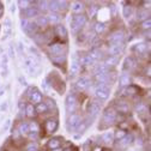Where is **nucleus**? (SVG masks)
<instances>
[{
    "label": "nucleus",
    "instance_id": "7ed1b4c3",
    "mask_svg": "<svg viewBox=\"0 0 151 151\" xmlns=\"http://www.w3.org/2000/svg\"><path fill=\"white\" fill-rule=\"evenodd\" d=\"M110 95V86L104 85V84H97L96 90H95V96L100 101H106L109 99Z\"/></svg>",
    "mask_w": 151,
    "mask_h": 151
},
{
    "label": "nucleus",
    "instance_id": "9b49d317",
    "mask_svg": "<svg viewBox=\"0 0 151 151\" xmlns=\"http://www.w3.org/2000/svg\"><path fill=\"white\" fill-rule=\"evenodd\" d=\"M100 109H101V104L96 101H92L91 103H89L88 106V115L93 119V118H96L99 115V113H100Z\"/></svg>",
    "mask_w": 151,
    "mask_h": 151
},
{
    "label": "nucleus",
    "instance_id": "f03ea898",
    "mask_svg": "<svg viewBox=\"0 0 151 151\" xmlns=\"http://www.w3.org/2000/svg\"><path fill=\"white\" fill-rule=\"evenodd\" d=\"M88 18L85 14H74L71 21V30L73 32H78L86 24Z\"/></svg>",
    "mask_w": 151,
    "mask_h": 151
},
{
    "label": "nucleus",
    "instance_id": "4468645a",
    "mask_svg": "<svg viewBox=\"0 0 151 151\" xmlns=\"http://www.w3.org/2000/svg\"><path fill=\"white\" fill-rule=\"evenodd\" d=\"M54 34L59 37V39H63V40H66L67 39V29L66 27H64L63 24H58L55 25L54 29H53Z\"/></svg>",
    "mask_w": 151,
    "mask_h": 151
},
{
    "label": "nucleus",
    "instance_id": "dca6fc26",
    "mask_svg": "<svg viewBox=\"0 0 151 151\" xmlns=\"http://www.w3.org/2000/svg\"><path fill=\"white\" fill-rule=\"evenodd\" d=\"M79 71H81V60H78L74 56L71 63V66H70V73H71V76H76L79 73Z\"/></svg>",
    "mask_w": 151,
    "mask_h": 151
},
{
    "label": "nucleus",
    "instance_id": "c756f323",
    "mask_svg": "<svg viewBox=\"0 0 151 151\" xmlns=\"http://www.w3.org/2000/svg\"><path fill=\"white\" fill-rule=\"evenodd\" d=\"M47 19H48V23L58 25L59 22H60V19H61V17H60L59 13H53V12H50V13L47 16Z\"/></svg>",
    "mask_w": 151,
    "mask_h": 151
},
{
    "label": "nucleus",
    "instance_id": "8fccbe9b",
    "mask_svg": "<svg viewBox=\"0 0 151 151\" xmlns=\"http://www.w3.org/2000/svg\"><path fill=\"white\" fill-rule=\"evenodd\" d=\"M99 11V7L97 6H91V9L89 10V13H90V17H93L96 14V12Z\"/></svg>",
    "mask_w": 151,
    "mask_h": 151
},
{
    "label": "nucleus",
    "instance_id": "864d4df0",
    "mask_svg": "<svg viewBox=\"0 0 151 151\" xmlns=\"http://www.w3.org/2000/svg\"><path fill=\"white\" fill-rule=\"evenodd\" d=\"M50 151H63V149L59 147V149H54V150H50Z\"/></svg>",
    "mask_w": 151,
    "mask_h": 151
},
{
    "label": "nucleus",
    "instance_id": "7c9ffc66",
    "mask_svg": "<svg viewBox=\"0 0 151 151\" xmlns=\"http://www.w3.org/2000/svg\"><path fill=\"white\" fill-rule=\"evenodd\" d=\"M106 29H107V24L103 22H97V23H95V25H93V31H95V34H97V35L103 34L106 31Z\"/></svg>",
    "mask_w": 151,
    "mask_h": 151
},
{
    "label": "nucleus",
    "instance_id": "a18cd8bd",
    "mask_svg": "<svg viewBox=\"0 0 151 151\" xmlns=\"http://www.w3.org/2000/svg\"><path fill=\"white\" fill-rule=\"evenodd\" d=\"M93 63H95V61H93L89 55H85L84 58H83V60H82V64H83V65H85V66H90V65H92Z\"/></svg>",
    "mask_w": 151,
    "mask_h": 151
},
{
    "label": "nucleus",
    "instance_id": "6e6552de",
    "mask_svg": "<svg viewBox=\"0 0 151 151\" xmlns=\"http://www.w3.org/2000/svg\"><path fill=\"white\" fill-rule=\"evenodd\" d=\"M58 126H59V122H58V119H56V118L47 119V120L45 121V125H43L46 133H48V134L54 133V132L58 129Z\"/></svg>",
    "mask_w": 151,
    "mask_h": 151
},
{
    "label": "nucleus",
    "instance_id": "473e14b6",
    "mask_svg": "<svg viewBox=\"0 0 151 151\" xmlns=\"http://www.w3.org/2000/svg\"><path fill=\"white\" fill-rule=\"evenodd\" d=\"M149 11L147 10H139L138 12H137V19L138 21H142V22H144V21H146V19H149Z\"/></svg>",
    "mask_w": 151,
    "mask_h": 151
},
{
    "label": "nucleus",
    "instance_id": "3c124183",
    "mask_svg": "<svg viewBox=\"0 0 151 151\" xmlns=\"http://www.w3.org/2000/svg\"><path fill=\"white\" fill-rule=\"evenodd\" d=\"M67 5H68V3H67V1H59L60 11H61V10H66V9H67Z\"/></svg>",
    "mask_w": 151,
    "mask_h": 151
},
{
    "label": "nucleus",
    "instance_id": "4d7b16f0",
    "mask_svg": "<svg viewBox=\"0 0 151 151\" xmlns=\"http://www.w3.org/2000/svg\"><path fill=\"white\" fill-rule=\"evenodd\" d=\"M63 151H71L70 149H66V150H63Z\"/></svg>",
    "mask_w": 151,
    "mask_h": 151
},
{
    "label": "nucleus",
    "instance_id": "2eb2a0df",
    "mask_svg": "<svg viewBox=\"0 0 151 151\" xmlns=\"http://www.w3.org/2000/svg\"><path fill=\"white\" fill-rule=\"evenodd\" d=\"M28 124H29V134H30V137L32 139H35L40 133V125L37 124L36 121H34V120L28 122Z\"/></svg>",
    "mask_w": 151,
    "mask_h": 151
},
{
    "label": "nucleus",
    "instance_id": "bb28decb",
    "mask_svg": "<svg viewBox=\"0 0 151 151\" xmlns=\"http://www.w3.org/2000/svg\"><path fill=\"white\" fill-rule=\"evenodd\" d=\"M116 110L118 114H127V113L129 111V107H128V103L126 102H121L116 106V108H114Z\"/></svg>",
    "mask_w": 151,
    "mask_h": 151
},
{
    "label": "nucleus",
    "instance_id": "423d86ee",
    "mask_svg": "<svg viewBox=\"0 0 151 151\" xmlns=\"http://www.w3.org/2000/svg\"><path fill=\"white\" fill-rule=\"evenodd\" d=\"M65 106H66V110L70 114H73L76 113V110L78 109V99L74 93H70V95L66 97V102H65Z\"/></svg>",
    "mask_w": 151,
    "mask_h": 151
},
{
    "label": "nucleus",
    "instance_id": "6ab92c4d",
    "mask_svg": "<svg viewBox=\"0 0 151 151\" xmlns=\"http://www.w3.org/2000/svg\"><path fill=\"white\" fill-rule=\"evenodd\" d=\"M24 13V18H27V19H30V18H34V17H37V16H40V11L37 10L36 6H30L29 9H27L25 11H23Z\"/></svg>",
    "mask_w": 151,
    "mask_h": 151
},
{
    "label": "nucleus",
    "instance_id": "2f4dec72",
    "mask_svg": "<svg viewBox=\"0 0 151 151\" xmlns=\"http://www.w3.org/2000/svg\"><path fill=\"white\" fill-rule=\"evenodd\" d=\"M147 50V46L145 43H138L133 47V52L137 54H145Z\"/></svg>",
    "mask_w": 151,
    "mask_h": 151
},
{
    "label": "nucleus",
    "instance_id": "37998d69",
    "mask_svg": "<svg viewBox=\"0 0 151 151\" xmlns=\"http://www.w3.org/2000/svg\"><path fill=\"white\" fill-rule=\"evenodd\" d=\"M122 14H124L125 18H129V17L132 16V7H131L129 5L124 6V9H122Z\"/></svg>",
    "mask_w": 151,
    "mask_h": 151
},
{
    "label": "nucleus",
    "instance_id": "f8f14e48",
    "mask_svg": "<svg viewBox=\"0 0 151 151\" xmlns=\"http://www.w3.org/2000/svg\"><path fill=\"white\" fill-rule=\"evenodd\" d=\"M90 85H91V79L88 78V77H81V78L77 81V83H76V88H77L79 91L86 90Z\"/></svg>",
    "mask_w": 151,
    "mask_h": 151
},
{
    "label": "nucleus",
    "instance_id": "09e8293b",
    "mask_svg": "<svg viewBox=\"0 0 151 151\" xmlns=\"http://www.w3.org/2000/svg\"><path fill=\"white\" fill-rule=\"evenodd\" d=\"M21 24H22V29H23L24 31H27V29H28V27H29V24H30V19H27V18H23L22 22H21Z\"/></svg>",
    "mask_w": 151,
    "mask_h": 151
},
{
    "label": "nucleus",
    "instance_id": "b1692460",
    "mask_svg": "<svg viewBox=\"0 0 151 151\" xmlns=\"http://www.w3.org/2000/svg\"><path fill=\"white\" fill-rule=\"evenodd\" d=\"M50 60L56 66H61V65H66L67 58H66V55H58V56H50Z\"/></svg>",
    "mask_w": 151,
    "mask_h": 151
},
{
    "label": "nucleus",
    "instance_id": "a211bd4d",
    "mask_svg": "<svg viewBox=\"0 0 151 151\" xmlns=\"http://www.w3.org/2000/svg\"><path fill=\"white\" fill-rule=\"evenodd\" d=\"M71 10L74 14H83V12L85 10V6L81 1H73L72 5H71Z\"/></svg>",
    "mask_w": 151,
    "mask_h": 151
},
{
    "label": "nucleus",
    "instance_id": "a19ab883",
    "mask_svg": "<svg viewBox=\"0 0 151 151\" xmlns=\"http://www.w3.org/2000/svg\"><path fill=\"white\" fill-rule=\"evenodd\" d=\"M146 110H147V107L144 103H138L136 106V111L138 114H144V113H146Z\"/></svg>",
    "mask_w": 151,
    "mask_h": 151
},
{
    "label": "nucleus",
    "instance_id": "9d476101",
    "mask_svg": "<svg viewBox=\"0 0 151 151\" xmlns=\"http://www.w3.org/2000/svg\"><path fill=\"white\" fill-rule=\"evenodd\" d=\"M109 43H124L125 41V32L122 30H116L111 32L109 36Z\"/></svg>",
    "mask_w": 151,
    "mask_h": 151
},
{
    "label": "nucleus",
    "instance_id": "e433bc0d",
    "mask_svg": "<svg viewBox=\"0 0 151 151\" xmlns=\"http://www.w3.org/2000/svg\"><path fill=\"white\" fill-rule=\"evenodd\" d=\"M49 11L53 13H59L60 12L59 1H49Z\"/></svg>",
    "mask_w": 151,
    "mask_h": 151
},
{
    "label": "nucleus",
    "instance_id": "1a4fd4ad",
    "mask_svg": "<svg viewBox=\"0 0 151 151\" xmlns=\"http://www.w3.org/2000/svg\"><path fill=\"white\" fill-rule=\"evenodd\" d=\"M125 50V45L124 43H110L108 48V53L111 56H119L121 53Z\"/></svg>",
    "mask_w": 151,
    "mask_h": 151
},
{
    "label": "nucleus",
    "instance_id": "393cba45",
    "mask_svg": "<svg viewBox=\"0 0 151 151\" xmlns=\"http://www.w3.org/2000/svg\"><path fill=\"white\" fill-rule=\"evenodd\" d=\"M35 24L37 25V28H45V27H47L49 24L48 23V19H47V16H42V14L37 16Z\"/></svg>",
    "mask_w": 151,
    "mask_h": 151
},
{
    "label": "nucleus",
    "instance_id": "412c9836",
    "mask_svg": "<svg viewBox=\"0 0 151 151\" xmlns=\"http://www.w3.org/2000/svg\"><path fill=\"white\" fill-rule=\"evenodd\" d=\"M108 68L110 67H114L119 64V56H111V55H108L107 58L104 59V63H103Z\"/></svg>",
    "mask_w": 151,
    "mask_h": 151
},
{
    "label": "nucleus",
    "instance_id": "c03bdc74",
    "mask_svg": "<svg viewBox=\"0 0 151 151\" xmlns=\"http://www.w3.org/2000/svg\"><path fill=\"white\" fill-rule=\"evenodd\" d=\"M18 4H19V6H21L22 11H25V10H27V9H29V7L31 6V4H34V3L29 1V0H22V1H19Z\"/></svg>",
    "mask_w": 151,
    "mask_h": 151
},
{
    "label": "nucleus",
    "instance_id": "49530a36",
    "mask_svg": "<svg viewBox=\"0 0 151 151\" xmlns=\"http://www.w3.org/2000/svg\"><path fill=\"white\" fill-rule=\"evenodd\" d=\"M140 27H142V29H143V30H150V28H151V19L149 18V19H146V21L142 22Z\"/></svg>",
    "mask_w": 151,
    "mask_h": 151
},
{
    "label": "nucleus",
    "instance_id": "39448f33",
    "mask_svg": "<svg viewBox=\"0 0 151 151\" xmlns=\"http://www.w3.org/2000/svg\"><path fill=\"white\" fill-rule=\"evenodd\" d=\"M83 118L79 113H73V114H70L68 119H67V129L68 131H74L77 129V127L82 124Z\"/></svg>",
    "mask_w": 151,
    "mask_h": 151
},
{
    "label": "nucleus",
    "instance_id": "5fc2aeb1",
    "mask_svg": "<svg viewBox=\"0 0 151 151\" xmlns=\"http://www.w3.org/2000/svg\"><path fill=\"white\" fill-rule=\"evenodd\" d=\"M3 13H4V10H0V17L3 16Z\"/></svg>",
    "mask_w": 151,
    "mask_h": 151
},
{
    "label": "nucleus",
    "instance_id": "4c0bfd02",
    "mask_svg": "<svg viewBox=\"0 0 151 151\" xmlns=\"http://www.w3.org/2000/svg\"><path fill=\"white\" fill-rule=\"evenodd\" d=\"M126 134H127L126 129H121V128L116 129V131L114 132V133H113V136H114V139H116V140H120V139H121V138H124Z\"/></svg>",
    "mask_w": 151,
    "mask_h": 151
},
{
    "label": "nucleus",
    "instance_id": "f704fd0d",
    "mask_svg": "<svg viewBox=\"0 0 151 151\" xmlns=\"http://www.w3.org/2000/svg\"><path fill=\"white\" fill-rule=\"evenodd\" d=\"M36 4H37L36 7H37V10H39V11L45 12V11L49 10V1H37Z\"/></svg>",
    "mask_w": 151,
    "mask_h": 151
},
{
    "label": "nucleus",
    "instance_id": "de8ad7c7",
    "mask_svg": "<svg viewBox=\"0 0 151 151\" xmlns=\"http://www.w3.org/2000/svg\"><path fill=\"white\" fill-rule=\"evenodd\" d=\"M86 127H88V124H86L85 121H82V124H81V125L77 127V132H78V133H81V134H82L83 132L86 129Z\"/></svg>",
    "mask_w": 151,
    "mask_h": 151
},
{
    "label": "nucleus",
    "instance_id": "c85d7f7f",
    "mask_svg": "<svg viewBox=\"0 0 151 151\" xmlns=\"http://www.w3.org/2000/svg\"><path fill=\"white\" fill-rule=\"evenodd\" d=\"M93 73H95V76H99V74H107V73H109V68H108L104 64H99V65H96L95 70H93Z\"/></svg>",
    "mask_w": 151,
    "mask_h": 151
},
{
    "label": "nucleus",
    "instance_id": "603ef678",
    "mask_svg": "<svg viewBox=\"0 0 151 151\" xmlns=\"http://www.w3.org/2000/svg\"><path fill=\"white\" fill-rule=\"evenodd\" d=\"M10 122H11L10 120H7V121H6V125H5V127H4V131H7V128H9V126H10Z\"/></svg>",
    "mask_w": 151,
    "mask_h": 151
},
{
    "label": "nucleus",
    "instance_id": "f257e3e1",
    "mask_svg": "<svg viewBox=\"0 0 151 151\" xmlns=\"http://www.w3.org/2000/svg\"><path fill=\"white\" fill-rule=\"evenodd\" d=\"M116 116H118V113L114 108H107L103 114H102V119H101V128H107L111 125H114L116 122Z\"/></svg>",
    "mask_w": 151,
    "mask_h": 151
},
{
    "label": "nucleus",
    "instance_id": "c9c22d12",
    "mask_svg": "<svg viewBox=\"0 0 151 151\" xmlns=\"http://www.w3.org/2000/svg\"><path fill=\"white\" fill-rule=\"evenodd\" d=\"M35 108H36V113H37V114H45V113L49 111V110H48V108H47V106L45 104V102L39 103V104H37Z\"/></svg>",
    "mask_w": 151,
    "mask_h": 151
},
{
    "label": "nucleus",
    "instance_id": "aec40b11",
    "mask_svg": "<svg viewBox=\"0 0 151 151\" xmlns=\"http://www.w3.org/2000/svg\"><path fill=\"white\" fill-rule=\"evenodd\" d=\"M24 115H27V116L30 118V119H32V118H35V116L37 115L36 108H35L34 104H31V103L25 104V108H24Z\"/></svg>",
    "mask_w": 151,
    "mask_h": 151
},
{
    "label": "nucleus",
    "instance_id": "20e7f679",
    "mask_svg": "<svg viewBox=\"0 0 151 151\" xmlns=\"http://www.w3.org/2000/svg\"><path fill=\"white\" fill-rule=\"evenodd\" d=\"M27 95H28V99H29V102L31 104H39L42 102L43 100V95L42 92L36 89V88H30L28 91H27Z\"/></svg>",
    "mask_w": 151,
    "mask_h": 151
},
{
    "label": "nucleus",
    "instance_id": "0eeeda50",
    "mask_svg": "<svg viewBox=\"0 0 151 151\" xmlns=\"http://www.w3.org/2000/svg\"><path fill=\"white\" fill-rule=\"evenodd\" d=\"M66 46L64 43H52L48 46V52L50 56H58V55H66Z\"/></svg>",
    "mask_w": 151,
    "mask_h": 151
},
{
    "label": "nucleus",
    "instance_id": "72a5a7b5",
    "mask_svg": "<svg viewBox=\"0 0 151 151\" xmlns=\"http://www.w3.org/2000/svg\"><path fill=\"white\" fill-rule=\"evenodd\" d=\"M113 140H114V136H113L111 132H106V133L102 136V142L104 144H111Z\"/></svg>",
    "mask_w": 151,
    "mask_h": 151
},
{
    "label": "nucleus",
    "instance_id": "6e6d98bb",
    "mask_svg": "<svg viewBox=\"0 0 151 151\" xmlns=\"http://www.w3.org/2000/svg\"><path fill=\"white\" fill-rule=\"evenodd\" d=\"M0 10H3V5H1V3H0Z\"/></svg>",
    "mask_w": 151,
    "mask_h": 151
},
{
    "label": "nucleus",
    "instance_id": "f3484780",
    "mask_svg": "<svg viewBox=\"0 0 151 151\" xmlns=\"http://www.w3.org/2000/svg\"><path fill=\"white\" fill-rule=\"evenodd\" d=\"M63 139L61 138H59V137H53V138H50L48 142H47V147L49 149V150H54V149H59L60 146H61V142Z\"/></svg>",
    "mask_w": 151,
    "mask_h": 151
},
{
    "label": "nucleus",
    "instance_id": "cd10ccee",
    "mask_svg": "<svg viewBox=\"0 0 151 151\" xmlns=\"http://www.w3.org/2000/svg\"><path fill=\"white\" fill-rule=\"evenodd\" d=\"M18 133L19 136H28L29 134V124L25 121H22L18 126Z\"/></svg>",
    "mask_w": 151,
    "mask_h": 151
},
{
    "label": "nucleus",
    "instance_id": "ea45409f",
    "mask_svg": "<svg viewBox=\"0 0 151 151\" xmlns=\"http://www.w3.org/2000/svg\"><path fill=\"white\" fill-rule=\"evenodd\" d=\"M32 37H34V41L37 45H42L45 42V35L43 34H35Z\"/></svg>",
    "mask_w": 151,
    "mask_h": 151
},
{
    "label": "nucleus",
    "instance_id": "58836bf2",
    "mask_svg": "<svg viewBox=\"0 0 151 151\" xmlns=\"http://www.w3.org/2000/svg\"><path fill=\"white\" fill-rule=\"evenodd\" d=\"M45 104L47 106V108H48V110H55L56 109V104H55V101L54 100H52V99H46V101H45Z\"/></svg>",
    "mask_w": 151,
    "mask_h": 151
},
{
    "label": "nucleus",
    "instance_id": "ddd939ff",
    "mask_svg": "<svg viewBox=\"0 0 151 151\" xmlns=\"http://www.w3.org/2000/svg\"><path fill=\"white\" fill-rule=\"evenodd\" d=\"M133 140H134V137H133V134H126L124 138H121L120 140H118V146L119 147H121V149H126V147H128L132 143H133Z\"/></svg>",
    "mask_w": 151,
    "mask_h": 151
},
{
    "label": "nucleus",
    "instance_id": "a878e982",
    "mask_svg": "<svg viewBox=\"0 0 151 151\" xmlns=\"http://www.w3.org/2000/svg\"><path fill=\"white\" fill-rule=\"evenodd\" d=\"M131 84H132V81H131L129 74L128 73L121 74V77H120V86L121 88H128Z\"/></svg>",
    "mask_w": 151,
    "mask_h": 151
},
{
    "label": "nucleus",
    "instance_id": "4be33fe9",
    "mask_svg": "<svg viewBox=\"0 0 151 151\" xmlns=\"http://www.w3.org/2000/svg\"><path fill=\"white\" fill-rule=\"evenodd\" d=\"M88 55L90 56L93 61H97V60H100L102 58V52H101L100 48H91V50L89 52Z\"/></svg>",
    "mask_w": 151,
    "mask_h": 151
},
{
    "label": "nucleus",
    "instance_id": "79ce46f5",
    "mask_svg": "<svg viewBox=\"0 0 151 151\" xmlns=\"http://www.w3.org/2000/svg\"><path fill=\"white\" fill-rule=\"evenodd\" d=\"M25 151H39V145H37L36 142H30V143L27 145Z\"/></svg>",
    "mask_w": 151,
    "mask_h": 151
},
{
    "label": "nucleus",
    "instance_id": "5701e85b",
    "mask_svg": "<svg viewBox=\"0 0 151 151\" xmlns=\"http://www.w3.org/2000/svg\"><path fill=\"white\" fill-rule=\"evenodd\" d=\"M136 66H137V61H136V59L133 58V56H128V58H126V60H125V66H124L125 70L131 71V70L136 68Z\"/></svg>",
    "mask_w": 151,
    "mask_h": 151
}]
</instances>
